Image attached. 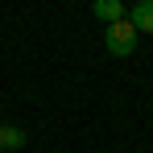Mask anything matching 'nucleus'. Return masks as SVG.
<instances>
[{
  "instance_id": "obj_1",
  "label": "nucleus",
  "mask_w": 153,
  "mask_h": 153,
  "mask_svg": "<svg viewBox=\"0 0 153 153\" xmlns=\"http://www.w3.org/2000/svg\"><path fill=\"white\" fill-rule=\"evenodd\" d=\"M137 29L128 25V21H116V25H108V33H103V46H108V54H116V58H128V54L137 50Z\"/></svg>"
},
{
  "instance_id": "obj_2",
  "label": "nucleus",
  "mask_w": 153,
  "mask_h": 153,
  "mask_svg": "<svg viewBox=\"0 0 153 153\" xmlns=\"http://www.w3.org/2000/svg\"><path fill=\"white\" fill-rule=\"evenodd\" d=\"M124 21L137 29V33H153V0H137V4L128 8Z\"/></svg>"
},
{
  "instance_id": "obj_3",
  "label": "nucleus",
  "mask_w": 153,
  "mask_h": 153,
  "mask_svg": "<svg viewBox=\"0 0 153 153\" xmlns=\"http://www.w3.org/2000/svg\"><path fill=\"white\" fill-rule=\"evenodd\" d=\"M21 145H29V132L17 124H0V153H17Z\"/></svg>"
},
{
  "instance_id": "obj_4",
  "label": "nucleus",
  "mask_w": 153,
  "mask_h": 153,
  "mask_svg": "<svg viewBox=\"0 0 153 153\" xmlns=\"http://www.w3.org/2000/svg\"><path fill=\"white\" fill-rule=\"evenodd\" d=\"M91 13H95L100 21H108V25H116V21H124V17H128V8L120 4V0H95Z\"/></svg>"
}]
</instances>
